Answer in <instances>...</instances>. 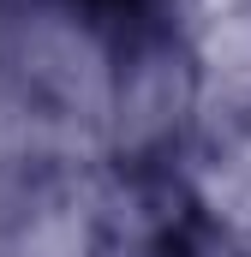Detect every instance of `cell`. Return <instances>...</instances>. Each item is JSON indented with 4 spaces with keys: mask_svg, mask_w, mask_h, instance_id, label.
I'll use <instances>...</instances> for the list:
<instances>
[{
    "mask_svg": "<svg viewBox=\"0 0 251 257\" xmlns=\"http://www.w3.org/2000/svg\"><path fill=\"white\" fill-rule=\"evenodd\" d=\"M96 6H108V12H138V6H150V0H96Z\"/></svg>",
    "mask_w": 251,
    "mask_h": 257,
    "instance_id": "6da1fadb",
    "label": "cell"
}]
</instances>
